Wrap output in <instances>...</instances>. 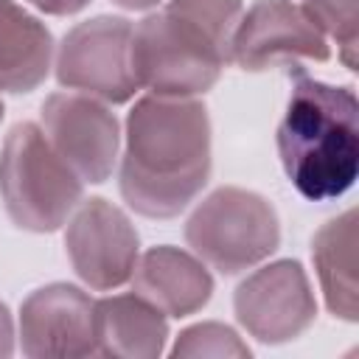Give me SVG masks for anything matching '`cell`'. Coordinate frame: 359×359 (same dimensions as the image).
Wrapping results in <instances>:
<instances>
[{
  "instance_id": "obj_1",
  "label": "cell",
  "mask_w": 359,
  "mask_h": 359,
  "mask_svg": "<svg viewBox=\"0 0 359 359\" xmlns=\"http://www.w3.org/2000/svg\"><path fill=\"white\" fill-rule=\"evenodd\" d=\"M210 174V121L199 101L146 95L126 121L121 194L143 216H177Z\"/></svg>"
},
{
  "instance_id": "obj_2",
  "label": "cell",
  "mask_w": 359,
  "mask_h": 359,
  "mask_svg": "<svg viewBox=\"0 0 359 359\" xmlns=\"http://www.w3.org/2000/svg\"><path fill=\"white\" fill-rule=\"evenodd\" d=\"M238 20L241 0H171L132 28L135 84L165 98L210 90L230 62Z\"/></svg>"
},
{
  "instance_id": "obj_3",
  "label": "cell",
  "mask_w": 359,
  "mask_h": 359,
  "mask_svg": "<svg viewBox=\"0 0 359 359\" xmlns=\"http://www.w3.org/2000/svg\"><path fill=\"white\" fill-rule=\"evenodd\" d=\"M289 104L278 126V154L289 182L311 202L342 196L359 165V107L351 87L311 79L289 65Z\"/></svg>"
},
{
  "instance_id": "obj_4",
  "label": "cell",
  "mask_w": 359,
  "mask_h": 359,
  "mask_svg": "<svg viewBox=\"0 0 359 359\" xmlns=\"http://www.w3.org/2000/svg\"><path fill=\"white\" fill-rule=\"evenodd\" d=\"M0 194L17 227L50 233L79 205L81 180L36 123H17L0 154Z\"/></svg>"
},
{
  "instance_id": "obj_5",
  "label": "cell",
  "mask_w": 359,
  "mask_h": 359,
  "mask_svg": "<svg viewBox=\"0 0 359 359\" xmlns=\"http://www.w3.org/2000/svg\"><path fill=\"white\" fill-rule=\"evenodd\" d=\"M185 238L202 261L236 275L278 250L280 227L272 205L258 194L219 188L188 219Z\"/></svg>"
},
{
  "instance_id": "obj_6",
  "label": "cell",
  "mask_w": 359,
  "mask_h": 359,
  "mask_svg": "<svg viewBox=\"0 0 359 359\" xmlns=\"http://www.w3.org/2000/svg\"><path fill=\"white\" fill-rule=\"evenodd\" d=\"M129 39L132 22L123 17H95L79 22L59 48V84L112 104L129 101L137 90L129 67Z\"/></svg>"
},
{
  "instance_id": "obj_7",
  "label": "cell",
  "mask_w": 359,
  "mask_h": 359,
  "mask_svg": "<svg viewBox=\"0 0 359 359\" xmlns=\"http://www.w3.org/2000/svg\"><path fill=\"white\" fill-rule=\"evenodd\" d=\"M230 59L244 70L289 67L297 59H328L323 31L289 0H258L236 25Z\"/></svg>"
},
{
  "instance_id": "obj_8",
  "label": "cell",
  "mask_w": 359,
  "mask_h": 359,
  "mask_svg": "<svg viewBox=\"0 0 359 359\" xmlns=\"http://www.w3.org/2000/svg\"><path fill=\"white\" fill-rule=\"evenodd\" d=\"M42 132L56 154L87 182H104L118 157V121L115 115L73 93H56L42 104Z\"/></svg>"
},
{
  "instance_id": "obj_9",
  "label": "cell",
  "mask_w": 359,
  "mask_h": 359,
  "mask_svg": "<svg viewBox=\"0 0 359 359\" xmlns=\"http://www.w3.org/2000/svg\"><path fill=\"white\" fill-rule=\"evenodd\" d=\"M67 255L79 278L98 289L126 283L137 264V233L129 219L107 199H87L65 236Z\"/></svg>"
},
{
  "instance_id": "obj_10",
  "label": "cell",
  "mask_w": 359,
  "mask_h": 359,
  "mask_svg": "<svg viewBox=\"0 0 359 359\" xmlns=\"http://www.w3.org/2000/svg\"><path fill=\"white\" fill-rule=\"evenodd\" d=\"M236 314L264 342L297 337L314 317V297L300 264L278 261L250 275L236 292Z\"/></svg>"
},
{
  "instance_id": "obj_11",
  "label": "cell",
  "mask_w": 359,
  "mask_h": 359,
  "mask_svg": "<svg viewBox=\"0 0 359 359\" xmlns=\"http://www.w3.org/2000/svg\"><path fill=\"white\" fill-rule=\"evenodd\" d=\"M20 331L28 356L95 353V303L67 283L36 289L22 303Z\"/></svg>"
},
{
  "instance_id": "obj_12",
  "label": "cell",
  "mask_w": 359,
  "mask_h": 359,
  "mask_svg": "<svg viewBox=\"0 0 359 359\" xmlns=\"http://www.w3.org/2000/svg\"><path fill=\"white\" fill-rule=\"evenodd\" d=\"M135 294L157 306L163 314L185 317L210 300L213 280L208 269L177 247L149 250L132 272Z\"/></svg>"
},
{
  "instance_id": "obj_13",
  "label": "cell",
  "mask_w": 359,
  "mask_h": 359,
  "mask_svg": "<svg viewBox=\"0 0 359 359\" xmlns=\"http://www.w3.org/2000/svg\"><path fill=\"white\" fill-rule=\"evenodd\" d=\"M165 337L163 311L140 294H118L95 303V353L157 356Z\"/></svg>"
},
{
  "instance_id": "obj_14",
  "label": "cell",
  "mask_w": 359,
  "mask_h": 359,
  "mask_svg": "<svg viewBox=\"0 0 359 359\" xmlns=\"http://www.w3.org/2000/svg\"><path fill=\"white\" fill-rule=\"evenodd\" d=\"M50 53V31L14 0H0V90L31 93L48 76Z\"/></svg>"
},
{
  "instance_id": "obj_15",
  "label": "cell",
  "mask_w": 359,
  "mask_h": 359,
  "mask_svg": "<svg viewBox=\"0 0 359 359\" xmlns=\"http://www.w3.org/2000/svg\"><path fill=\"white\" fill-rule=\"evenodd\" d=\"M353 222L356 213L328 222L314 238V266L334 317L356 320V280H353Z\"/></svg>"
},
{
  "instance_id": "obj_16",
  "label": "cell",
  "mask_w": 359,
  "mask_h": 359,
  "mask_svg": "<svg viewBox=\"0 0 359 359\" xmlns=\"http://www.w3.org/2000/svg\"><path fill=\"white\" fill-rule=\"evenodd\" d=\"M306 17L339 45L348 70H356V0H303Z\"/></svg>"
},
{
  "instance_id": "obj_17",
  "label": "cell",
  "mask_w": 359,
  "mask_h": 359,
  "mask_svg": "<svg viewBox=\"0 0 359 359\" xmlns=\"http://www.w3.org/2000/svg\"><path fill=\"white\" fill-rule=\"evenodd\" d=\"M199 356V353H236V356H244L250 353L230 328L224 325H216V323H205V325H194L188 331H182L180 342L174 345V356Z\"/></svg>"
},
{
  "instance_id": "obj_18",
  "label": "cell",
  "mask_w": 359,
  "mask_h": 359,
  "mask_svg": "<svg viewBox=\"0 0 359 359\" xmlns=\"http://www.w3.org/2000/svg\"><path fill=\"white\" fill-rule=\"evenodd\" d=\"M28 3H34L39 11H45V14H76V11H81L90 0H28Z\"/></svg>"
},
{
  "instance_id": "obj_19",
  "label": "cell",
  "mask_w": 359,
  "mask_h": 359,
  "mask_svg": "<svg viewBox=\"0 0 359 359\" xmlns=\"http://www.w3.org/2000/svg\"><path fill=\"white\" fill-rule=\"evenodd\" d=\"M11 317H8V309L0 303V356H8L11 353Z\"/></svg>"
},
{
  "instance_id": "obj_20",
  "label": "cell",
  "mask_w": 359,
  "mask_h": 359,
  "mask_svg": "<svg viewBox=\"0 0 359 359\" xmlns=\"http://www.w3.org/2000/svg\"><path fill=\"white\" fill-rule=\"evenodd\" d=\"M112 3H118V6H123V8H149V6H154L157 0H112Z\"/></svg>"
},
{
  "instance_id": "obj_21",
  "label": "cell",
  "mask_w": 359,
  "mask_h": 359,
  "mask_svg": "<svg viewBox=\"0 0 359 359\" xmlns=\"http://www.w3.org/2000/svg\"><path fill=\"white\" fill-rule=\"evenodd\" d=\"M0 118H3V101H0Z\"/></svg>"
}]
</instances>
